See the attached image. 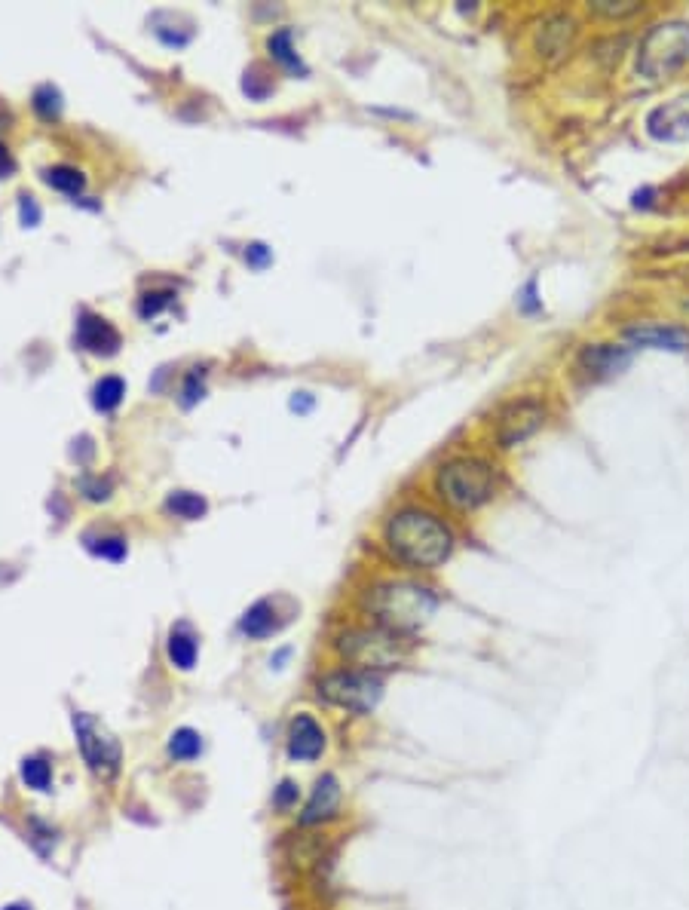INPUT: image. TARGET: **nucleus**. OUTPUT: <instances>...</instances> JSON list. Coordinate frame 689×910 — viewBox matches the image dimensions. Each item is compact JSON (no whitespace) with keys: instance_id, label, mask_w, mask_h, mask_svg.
Masks as SVG:
<instances>
[{"instance_id":"obj_1","label":"nucleus","mask_w":689,"mask_h":910,"mask_svg":"<svg viewBox=\"0 0 689 910\" xmlns=\"http://www.w3.org/2000/svg\"><path fill=\"white\" fill-rule=\"evenodd\" d=\"M386 546L399 561H405L411 567L432 570V567L448 561V555L454 549V537L438 518H432L426 512H417V509H408V512H399L396 518L389 521Z\"/></svg>"},{"instance_id":"obj_2","label":"nucleus","mask_w":689,"mask_h":910,"mask_svg":"<svg viewBox=\"0 0 689 910\" xmlns=\"http://www.w3.org/2000/svg\"><path fill=\"white\" fill-rule=\"evenodd\" d=\"M365 607L377 619L380 629L411 635L432 619V613L438 610V598L414 583H383L371 589Z\"/></svg>"},{"instance_id":"obj_3","label":"nucleus","mask_w":689,"mask_h":910,"mask_svg":"<svg viewBox=\"0 0 689 910\" xmlns=\"http://www.w3.org/2000/svg\"><path fill=\"white\" fill-rule=\"evenodd\" d=\"M689 62V22H662L647 31L637 50V74L662 80Z\"/></svg>"},{"instance_id":"obj_4","label":"nucleus","mask_w":689,"mask_h":910,"mask_svg":"<svg viewBox=\"0 0 689 910\" xmlns=\"http://www.w3.org/2000/svg\"><path fill=\"white\" fill-rule=\"evenodd\" d=\"M340 656L353 662L359 672H386V668H396L405 662L408 656V644L402 641V635L389 632V629H350L347 635H340L337 641Z\"/></svg>"},{"instance_id":"obj_5","label":"nucleus","mask_w":689,"mask_h":910,"mask_svg":"<svg viewBox=\"0 0 689 910\" xmlns=\"http://www.w3.org/2000/svg\"><path fill=\"white\" fill-rule=\"evenodd\" d=\"M438 491L451 506L457 509H475L487 503L497 491V478L484 460H451L448 466H441L438 472Z\"/></svg>"},{"instance_id":"obj_6","label":"nucleus","mask_w":689,"mask_h":910,"mask_svg":"<svg viewBox=\"0 0 689 910\" xmlns=\"http://www.w3.org/2000/svg\"><path fill=\"white\" fill-rule=\"evenodd\" d=\"M319 696L325 702L337 705V708L368 714L383 699V681L374 672H359V668H350V672L325 675L319 681Z\"/></svg>"},{"instance_id":"obj_7","label":"nucleus","mask_w":689,"mask_h":910,"mask_svg":"<svg viewBox=\"0 0 689 910\" xmlns=\"http://www.w3.org/2000/svg\"><path fill=\"white\" fill-rule=\"evenodd\" d=\"M74 733L89 770L102 779H111L120 770V742L89 714H74Z\"/></svg>"},{"instance_id":"obj_8","label":"nucleus","mask_w":689,"mask_h":910,"mask_svg":"<svg viewBox=\"0 0 689 910\" xmlns=\"http://www.w3.org/2000/svg\"><path fill=\"white\" fill-rule=\"evenodd\" d=\"M546 420V408L527 399V402H515L509 405L500 417H497V442L500 448H512L521 445L524 439H530L539 426Z\"/></svg>"},{"instance_id":"obj_9","label":"nucleus","mask_w":689,"mask_h":910,"mask_svg":"<svg viewBox=\"0 0 689 910\" xmlns=\"http://www.w3.org/2000/svg\"><path fill=\"white\" fill-rule=\"evenodd\" d=\"M647 132L656 141H668V145H683V141H689V92L653 108L647 117Z\"/></svg>"},{"instance_id":"obj_10","label":"nucleus","mask_w":689,"mask_h":910,"mask_svg":"<svg viewBox=\"0 0 689 910\" xmlns=\"http://www.w3.org/2000/svg\"><path fill=\"white\" fill-rule=\"evenodd\" d=\"M325 751V730L313 714H294L288 724V757L291 760H319Z\"/></svg>"},{"instance_id":"obj_11","label":"nucleus","mask_w":689,"mask_h":910,"mask_svg":"<svg viewBox=\"0 0 689 910\" xmlns=\"http://www.w3.org/2000/svg\"><path fill=\"white\" fill-rule=\"evenodd\" d=\"M77 344H80V350L95 353V356H114L120 350V334L108 319L83 313L77 322Z\"/></svg>"},{"instance_id":"obj_12","label":"nucleus","mask_w":689,"mask_h":910,"mask_svg":"<svg viewBox=\"0 0 689 910\" xmlns=\"http://www.w3.org/2000/svg\"><path fill=\"white\" fill-rule=\"evenodd\" d=\"M340 797H343L340 794V782L334 776H322L316 782V788H313L304 812H301V825H319V822L334 819L337 809H340Z\"/></svg>"},{"instance_id":"obj_13","label":"nucleus","mask_w":689,"mask_h":910,"mask_svg":"<svg viewBox=\"0 0 689 910\" xmlns=\"http://www.w3.org/2000/svg\"><path fill=\"white\" fill-rule=\"evenodd\" d=\"M628 362H631V350L628 347H613V344L585 347L582 356H579V365L592 377H613V374L625 371Z\"/></svg>"},{"instance_id":"obj_14","label":"nucleus","mask_w":689,"mask_h":910,"mask_svg":"<svg viewBox=\"0 0 689 910\" xmlns=\"http://www.w3.org/2000/svg\"><path fill=\"white\" fill-rule=\"evenodd\" d=\"M625 338L634 347H653V350H671V353L689 350V331H683V328L644 325V328H628Z\"/></svg>"},{"instance_id":"obj_15","label":"nucleus","mask_w":689,"mask_h":910,"mask_svg":"<svg viewBox=\"0 0 689 910\" xmlns=\"http://www.w3.org/2000/svg\"><path fill=\"white\" fill-rule=\"evenodd\" d=\"M576 34V25L573 19L567 16H552L539 25V37H536V50L539 56H549V59H558L561 53H567V46Z\"/></svg>"},{"instance_id":"obj_16","label":"nucleus","mask_w":689,"mask_h":910,"mask_svg":"<svg viewBox=\"0 0 689 910\" xmlns=\"http://www.w3.org/2000/svg\"><path fill=\"white\" fill-rule=\"evenodd\" d=\"M166 653H169V662L175 668H181V672H190V668L196 665V656H200V644H196V638H193L190 629L178 626V629L169 632Z\"/></svg>"},{"instance_id":"obj_17","label":"nucleus","mask_w":689,"mask_h":910,"mask_svg":"<svg viewBox=\"0 0 689 910\" xmlns=\"http://www.w3.org/2000/svg\"><path fill=\"white\" fill-rule=\"evenodd\" d=\"M279 629L276 622V610L270 601H258L255 607L245 610V616L239 619V632L249 635V638H267Z\"/></svg>"},{"instance_id":"obj_18","label":"nucleus","mask_w":689,"mask_h":910,"mask_svg":"<svg viewBox=\"0 0 689 910\" xmlns=\"http://www.w3.org/2000/svg\"><path fill=\"white\" fill-rule=\"evenodd\" d=\"M43 181H46L49 187H53V190H62V194H68V197H77L80 190L86 187L83 172L74 169V166H49V169L43 172Z\"/></svg>"},{"instance_id":"obj_19","label":"nucleus","mask_w":689,"mask_h":910,"mask_svg":"<svg viewBox=\"0 0 689 910\" xmlns=\"http://www.w3.org/2000/svg\"><path fill=\"white\" fill-rule=\"evenodd\" d=\"M206 500L200 497V494H190V491H175V494H169V500H166V512H172L175 518H181V521H196V518H203L206 515Z\"/></svg>"},{"instance_id":"obj_20","label":"nucleus","mask_w":689,"mask_h":910,"mask_svg":"<svg viewBox=\"0 0 689 910\" xmlns=\"http://www.w3.org/2000/svg\"><path fill=\"white\" fill-rule=\"evenodd\" d=\"M19 773H22V782L34 791H40V794L53 788V766H49L46 757H25L22 766H19Z\"/></svg>"},{"instance_id":"obj_21","label":"nucleus","mask_w":689,"mask_h":910,"mask_svg":"<svg viewBox=\"0 0 689 910\" xmlns=\"http://www.w3.org/2000/svg\"><path fill=\"white\" fill-rule=\"evenodd\" d=\"M123 396H126V383L120 380V377H102L95 383V390H92V405L98 408V411H114L120 402H123Z\"/></svg>"},{"instance_id":"obj_22","label":"nucleus","mask_w":689,"mask_h":910,"mask_svg":"<svg viewBox=\"0 0 689 910\" xmlns=\"http://www.w3.org/2000/svg\"><path fill=\"white\" fill-rule=\"evenodd\" d=\"M200 754H203V736L200 733L190 730V727H181V730L172 733V739H169V757L172 760H193Z\"/></svg>"},{"instance_id":"obj_23","label":"nucleus","mask_w":689,"mask_h":910,"mask_svg":"<svg viewBox=\"0 0 689 910\" xmlns=\"http://www.w3.org/2000/svg\"><path fill=\"white\" fill-rule=\"evenodd\" d=\"M270 53H273V59L282 62L285 68H291V71H304L298 53H294V46H291V31H276V34L270 37Z\"/></svg>"},{"instance_id":"obj_24","label":"nucleus","mask_w":689,"mask_h":910,"mask_svg":"<svg viewBox=\"0 0 689 910\" xmlns=\"http://www.w3.org/2000/svg\"><path fill=\"white\" fill-rule=\"evenodd\" d=\"M34 111L43 117V120H56L59 114H62V95H59V89L56 86H40L37 92H34Z\"/></svg>"},{"instance_id":"obj_25","label":"nucleus","mask_w":689,"mask_h":910,"mask_svg":"<svg viewBox=\"0 0 689 910\" xmlns=\"http://www.w3.org/2000/svg\"><path fill=\"white\" fill-rule=\"evenodd\" d=\"M86 546L95 552V555H102V558H108V561H123L126 558V540L123 537H86Z\"/></svg>"},{"instance_id":"obj_26","label":"nucleus","mask_w":689,"mask_h":910,"mask_svg":"<svg viewBox=\"0 0 689 910\" xmlns=\"http://www.w3.org/2000/svg\"><path fill=\"white\" fill-rule=\"evenodd\" d=\"M172 298H175V292H144L141 301H138V313H141L144 319H151V316H157L160 310H166V307L172 304Z\"/></svg>"},{"instance_id":"obj_27","label":"nucleus","mask_w":689,"mask_h":910,"mask_svg":"<svg viewBox=\"0 0 689 910\" xmlns=\"http://www.w3.org/2000/svg\"><path fill=\"white\" fill-rule=\"evenodd\" d=\"M592 10L601 13V16H613V19H616V16H631V13H637V10H641V4H634V0H619V4H616V0H595Z\"/></svg>"},{"instance_id":"obj_28","label":"nucleus","mask_w":689,"mask_h":910,"mask_svg":"<svg viewBox=\"0 0 689 910\" xmlns=\"http://www.w3.org/2000/svg\"><path fill=\"white\" fill-rule=\"evenodd\" d=\"M181 396H184V405H187V408H190L196 399H203V368H193V371L187 374Z\"/></svg>"},{"instance_id":"obj_29","label":"nucleus","mask_w":689,"mask_h":910,"mask_svg":"<svg viewBox=\"0 0 689 910\" xmlns=\"http://www.w3.org/2000/svg\"><path fill=\"white\" fill-rule=\"evenodd\" d=\"M298 797H301V791H298V785H294L291 779H285L279 788H276V797H273V803L279 806V809H291L294 803H298Z\"/></svg>"},{"instance_id":"obj_30","label":"nucleus","mask_w":689,"mask_h":910,"mask_svg":"<svg viewBox=\"0 0 689 910\" xmlns=\"http://www.w3.org/2000/svg\"><path fill=\"white\" fill-rule=\"evenodd\" d=\"M22 221H25V227H34L40 221V209L31 197H22Z\"/></svg>"},{"instance_id":"obj_31","label":"nucleus","mask_w":689,"mask_h":910,"mask_svg":"<svg viewBox=\"0 0 689 910\" xmlns=\"http://www.w3.org/2000/svg\"><path fill=\"white\" fill-rule=\"evenodd\" d=\"M80 488L86 491L89 500H105L108 497V485H92V482H80Z\"/></svg>"},{"instance_id":"obj_32","label":"nucleus","mask_w":689,"mask_h":910,"mask_svg":"<svg viewBox=\"0 0 689 910\" xmlns=\"http://www.w3.org/2000/svg\"><path fill=\"white\" fill-rule=\"evenodd\" d=\"M13 166H16V163H13L10 151H7L4 145H0V178H7V175L13 172Z\"/></svg>"},{"instance_id":"obj_33","label":"nucleus","mask_w":689,"mask_h":910,"mask_svg":"<svg viewBox=\"0 0 689 910\" xmlns=\"http://www.w3.org/2000/svg\"><path fill=\"white\" fill-rule=\"evenodd\" d=\"M249 255H255L252 261H255L258 267H261V264H267V258H270V255L264 252V246H252V249H249Z\"/></svg>"},{"instance_id":"obj_34","label":"nucleus","mask_w":689,"mask_h":910,"mask_svg":"<svg viewBox=\"0 0 689 910\" xmlns=\"http://www.w3.org/2000/svg\"><path fill=\"white\" fill-rule=\"evenodd\" d=\"M4 910H28V907H25V904H7Z\"/></svg>"}]
</instances>
